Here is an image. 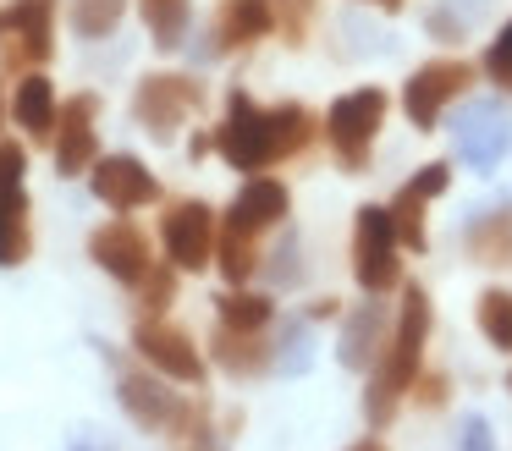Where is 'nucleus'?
<instances>
[{
  "mask_svg": "<svg viewBox=\"0 0 512 451\" xmlns=\"http://www.w3.org/2000/svg\"><path fill=\"white\" fill-rule=\"evenodd\" d=\"M270 319V303L265 297H254V292H226L221 297V325H232V330H259Z\"/></svg>",
  "mask_w": 512,
  "mask_h": 451,
  "instance_id": "nucleus-26",
  "label": "nucleus"
},
{
  "mask_svg": "<svg viewBox=\"0 0 512 451\" xmlns=\"http://www.w3.org/2000/svg\"><path fill=\"white\" fill-rule=\"evenodd\" d=\"M380 297L375 303H358L353 314H347V325H342V369H375L380 363V352H386V341H380Z\"/></svg>",
  "mask_w": 512,
  "mask_h": 451,
  "instance_id": "nucleus-16",
  "label": "nucleus"
},
{
  "mask_svg": "<svg viewBox=\"0 0 512 451\" xmlns=\"http://www.w3.org/2000/svg\"><path fill=\"white\" fill-rule=\"evenodd\" d=\"M287 6H292V11H298V17H303V11H309V0H287Z\"/></svg>",
  "mask_w": 512,
  "mask_h": 451,
  "instance_id": "nucleus-33",
  "label": "nucleus"
},
{
  "mask_svg": "<svg viewBox=\"0 0 512 451\" xmlns=\"http://www.w3.org/2000/svg\"><path fill=\"white\" fill-rule=\"evenodd\" d=\"M402 237H397V220H391V204H364L358 209V231H353V275L369 297L391 292L402 281V259H397Z\"/></svg>",
  "mask_w": 512,
  "mask_h": 451,
  "instance_id": "nucleus-2",
  "label": "nucleus"
},
{
  "mask_svg": "<svg viewBox=\"0 0 512 451\" xmlns=\"http://www.w3.org/2000/svg\"><path fill=\"white\" fill-rule=\"evenodd\" d=\"M468 83H474V66L468 61H430V66H419V72L408 77V88H402V110H408L413 127L430 132L435 121H441L446 99H457Z\"/></svg>",
  "mask_w": 512,
  "mask_h": 451,
  "instance_id": "nucleus-6",
  "label": "nucleus"
},
{
  "mask_svg": "<svg viewBox=\"0 0 512 451\" xmlns=\"http://www.w3.org/2000/svg\"><path fill=\"white\" fill-rule=\"evenodd\" d=\"M215 358H221L232 374H254V369H265V352H259L254 330H232V325H221V336H215Z\"/></svg>",
  "mask_w": 512,
  "mask_h": 451,
  "instance_id": "nucleus-21",
  "label": "nucleus"
},
{
  "mask_svg": "<svg viewBox=\"0 0 512 451\" xmlns=\"http://www.w3.org/2000/svg\"><path fill=\"white\" fill-rule=\"evenodd\" d=\"M23 171H28V154L17 143H0V209L23 198Z\"/></svg>",
  "mask_w": 512,
  "mask_h": 451,
  "instance_id": "nucleus-27",
  "label": "nucleus"
},
{
  "mask_svg": "<svg viewBox=\"0 0 512 451\" xmlns=\"http://www.w3.org/2000/svg\"><path fill=\"white\" fill-rule=\"evenodd\" d=\"M424 330H430V297H424V286H408V297H402V319H397V336L386 341V352H380V363H375V380H369V396H364V413L375 418V424H386V418L397 413L402 391L419 380Z\"/></svg>",
  "mask_w": 512,
  "mask_h": 451,
  "instance_id": "nucleus-1",
  "label": "nucleus"
},
{
  "mask_svg": "<svg viewBox=\"0 0 512 451\" xmlns=\"http://www.w3.org/2000/svg\"><path fill=\"white\" fill-rule=\"evenodd\" d=\"M94 198L111 204L116 215H127V209L155 204L160 187H155V176L144 171V160H133V154H105V160H94Z\"/></svg>",
  "mask_w": 512,
  "mask_h": 451,
  "instance_id": "nucleus-9",
  "label": "nucleus"
},
{
  "mask_svg": "<svg viewBox=\"0 0 512 451\" xmlns=\"http://www.w3.org/2000/svg\"><path fill=\"white\" fill-rule=\"evenodd\" d=\"M89 253L105 275H116V281H127V286H138L149 275V242L138 237V226H127V220H111V226L94 231Z\"/></svg>",
  "mask_w": 512,
  "mask_h": 451,
  "instance_id": "nucleus-12",
  "label": "nucleus"
},
{
  "mask_svg": "<svg viewBox=\"0 0 512 451\" xmlns=\"http://www.w3.org/2000/svg\"><path fill=\"white\" fill-rule=\"evenodd\" d=\"M133 347L144 352V363H149V369H160L166 380H182V385H199L204 380V358L193 352V341L182 336V330L144 319V325H138V336H133Z\"/></svg>",
  "mask_w": 512,
  "mask_h": 451,
  "instance_id": "nucleus-11",
  "label": "nucleus"
},
{
  "mask_svg": "<svg viewBox=\"0 0 512 451\" xmlns=\"http://www.w3.org/2000/svg\"><path fill=\"white\" fill-rule=\"evenodd\" d=\"M254 264H259V259H254V231L226 226V237H221V270H226V281H232V286H243Z\"/></svg>",
  "mask_w": 512,
  "mask_h": 451,
  "instance_id": "nucleus-25",
  "label": "nucleus"
},
{
  "mask_svg": "<svg viewBox=\"0 0 512 451\" xmlns=\"http://www.w3.org/2000/svg\"><path fill=\"white\" fill-rule=\"evenodd\" d=\"M446 182H452V171H446V165H424V171L413 176V187H419L424 198H441V193H446Z\"/></svg>",
  "mask_w": 512,
  "mask_h": 451,
  "instance_id": "nucleus-30",
  "label": "nucleus"
},
{
  "mask_svg": "<svg viewBox=\"0 0 512 451\" xmlns=\"http://www.w3.org/2000/svg\"><path fill=\"white\" fill-rule=\"evenodd\" d=\"M72 451H94V446H72Z\"/></svg>",
  "mask_w": 512,
  "mask_h": 451,
  "instance_id": "nucleus-35",
  "label": "nucleus"
},
{
  "mask_svg": "<svg viewBox=\"0 0 512 451\" xmlns=\"http://www.w3.org/2000/svg\"><path fill=\"white\" fill-rule=\"evenodd\" d=\"M116 396H122V407H127V413H133L144 429H177L182 418H188L182 396H177V391H166L160 380H149V374H122Z\"/></svg>",
  "mask_w": 512,
  "mask_h": 451,
  "instance_id": "nucleus-13",
  "label": "nucleus"
},
{
  "mask_svg": "<svg viewBox=\"0 0 512 451\" xmlns=\"http://www.w3.org/2000/svg\"><path fill=\"white\" fill-rule=\"evenodd\" d=\"M122 11H127V0H72V28L83 39H105L122 22Z\"/></svg>",
  "mask_w": 512,
  "mask_h": 451,
  "instance_id": "nucleus-24",
  "label": "nucleus"
},
{
  "mask_svg": "<svg viewBox=\"0 0 512 451\" xmlns=\"http://www.w3.org/2000/svg\"><path fill=\"white\" fill-rule=\"evenodd\" d=\"M215 149L226 154L232 171H265L270 160H281L276 110H259L248 94H232V105H226V127L215 132Z\"/></svg>",
  "mask_w": 512,
  "mask_h": 451,
  "instance_id": "nucleus-3",
  "label": "nucleus"
},
{
  "mask_svg": "<svg viewBox=\"0 0 512 451\" xmlns=\"http://www.w3.org/2000/svg\"><path fill=\"white\" fill-rule=\"evenodd\" d=\"M463 451H496V440H490V424H485V418H468V424H463Z\"/></svg>",
  "mask_w": 512,
  "mask_h": 451,
  "instance_id": "nucleus-31",
  "label": "nucleus"
},
{
  "mask_svg": "<svg viewBox=\"0 0 512 451\" xmlns=\"http://www.w3.org/2000/svg\"><path fill=\"white\" fill-rule=\"evenodd\" d=\"M347 451H386L380 440H358V446H347Z\"/></svg>",
  "mask_w": 512,
  "mask_h": 451,
  "instance_id": "nucleus-32",
  "label": "nucleus"
},
{
  "mask_svg": "<svg viewBox=\"0 0 512 451\" xmlns=\"http://www.w3.org/2000/svg\"><path fill=\"white\" fill-rule=\"evenodd\" d=\"M160 242H166V253H171L177 270H204L210 253H215V209L199 204V198L177 204L166 215V226H160Z\"/></svg>",
  "mask_w": 512,
  "mask_h": 451,
  "instance_id": "nucleus-7",
  "label": "nucleus"
},
{
  "mask_svg": "<svg viewBox=\"0 0 512 451\" xmlns=\"http://www.w3.org/2000/svg\"><path fill=\"white\" fill-rule=\"evenodd\" d=\"M452 138H457V154H463L474 171H496L512 149V121L496 99H474L468 110H457Z\"/></svg>",
  "mask_w": 512,
  "mask_h": 451,
  "instance_id": "nucleus-5",
  "label": "nucleus"
},
{
  "mask_svg": "<svg viewBox=\"0 0 512 451\" xmlns=\"http://www.w3.org/2000/svg\"><path fill=\"white\" fill-rule=\"evenodd\" d=\"M138 121H144L155 138H171V132L182 127V116L188 110H199V83H188V77H171V72H155L138 83Z\"/></svg>",
  "mask_w": 512,
  "mask_h": 451,
  "instance_id": "nucleus-8",
  "label": "nucleus"
},
{
  "mask_svg": "<svg viewBox=\"0 0 512 451\" xmlns=\"http://www.w3.org/2000/svg\"><path fill=\"white\" fill-rule=\"evenodd\" d=\"M375 6H386V11H397V6H402V0H375Z\"/></svg>",
  "mask_w": 512,
  "mask_h": 451,
  "instance_id": "nucleus-34",
  "label": "nucleus"
},
{
  "mask_svg": "<svg viewBox=\"0 0 512 451\" xmlns=\"http://www.w3.org/2000/svg\"><path fill=\"white\" fill-rule=\"evenodd\" d=\"M485 72L496 77V83H512V22L496 33V44H490V55H485Z\"/></svg>",
  "mask_w": 512,
  "mask_h": 451,
  "instance_id": "nucleus-28",
  "label": "nucleus"
},
{
  "mask_svg": "<svg viewBox=\"0 0 512 451\" xmlns=\"http://www.w3.org/2000/svg\"><path fill=\"white\" fill-rule=\"evenodd\" d=\"M94 110H100L94 94H78L72 105H61V143H56V171L61 176H78L94 165Z\"/></svg>",
  "mask_w": 512,
  "mask_h": 451,
  "instance_id": "nucleus-14",
  "label": "nucleus"
},
{
  "mask_svg": "<svg viewBox=\"0 0 512 451\" xmlns=\"http://www.w3.org/2000/svg\"><path fill=\"white\" fill-rule=\"evenodd\" d=\"M281 215H287V187H281L276 176H254V182H248L243 193L232 198V215H226V226H237V231H265V226H276Z\"/></svg>",
  "mask_w": 512,
  "mask_h": 451,
  "instance_id": "nucleus-15",
  "label": "nucleus"
},
{
  "mask_svg": "<svg viewBox=\"0 0 512 451\" xmlns=\"http://www.w3.org/2000/svg\"><path fill=\"white\" fill-rule=\"evenodd\" d=\"M391 220H397V237H402V248H413V253H424V193L419 187H402L397 198H391Z\"/></svg>",
  "mask_w": 512,
  "mask_h": 451,
  "instance_id": "nucleus-22",
  "label": "nucleus"
},
{
  "mask_svg": "<svg viewBox=\"0 0 512 451\" xmlns=\"http://www.w3.org/2000/svg\"><path fill=\"white\" fill-rule=\"evenodd\" d=\"M12 116H17V127H28L34 138H45V132L56 127V88H50V77L28 72L23 83H17V94H12Z\"/></svg>",
  "mask_w": 512,
  "mask_h": 451,
  "instance_id": "nucleus-17",
  "label": "nucleus"
},
{
  "mask_svg": "<svg viewBox=\"0 0 512 451\" xmlns=\"http://www.w3.org/2000/svg\"><path fill=\"white\" fill-rule=\"evenodd\" d=\"M468 253H474L479 264H512V209H490V215H479L474 226L463 231Z\"/></svg>",
  "mask_w": 512,
  "mask_h": 451,
  "instance_id": "nucleus-18",
  "label": "nucleus"
},
{
  "mask_svg": "<svg viewBox=\"0 0 512 451\" xmlns=\"http://www.w3.org/2000/svg\"><path fill=\"white\" fill-rule=\"evenodd\" d=\"M144 6V22L155 33L160 50H177L188 39V22H193V0H138Z\"/></svg>",
  "mask_w": 512,
  "mask_h": 451,
  "instance_id": "nucleus-20",
  "label": "nucleus"
},
{
  "mask_svg": "<svg viewBox=\"0 0 512 451\" xmlns=\"http://www.w3.org/2000/svg\"><path fill=\"white\" fill-rule=\"evenodd\" d=\"M270 22H276L270 0H226L221 6V44H254L270 33Z\"/></svg>",
  "mask_w": 512,
  "mask_h": 451,
  "instance_id": "nucleus-19",
  "label": "nucleus"
},
{
  "mask_svg": "<svg viewBox=\"0 0 512 451\" xmlns=\"http://www.w3.org/2000/svg\"><path fill=\"white\" fill-rule=\"evenodd\" d=\"M138 286H144V303H149V308H166V303H171V292H177V281H171V270H149Z\"/></svg>",
  "mask_w": 512,
  "mask_h": 451,
  "instance_id": "nucleus-29",
  "label": "nucleus"
},
{
  "mask_svg": "<svg viewBox=\"0 0 512 451\" xmlns=\"http://www.w3.org/2000/svg\"><path fill=\"white\" fill-rule=\"evenodd\" d=\"M50 22H56V0H12L0 11V44L12 61H45L50 44Z\"/></svg>",
  "mask_w": 512,
  "mask_h": 451,
  "instance_id": "nucleus-10",
  "label": "nucleus"
},
{
  "mask_svg": "<svg viewBox=\"0 0 512 451\" xmlns=\"http://www.w3.org/2000/svg\"><path fill=\"white\" fill-rule=\"evenodd\" d=\"M380 127H386V94L380 88H353L331 105V143L353 171L369 160V143L380 138Z\"/></svg>",
  "mask_w": 512,
  "mask_h": 451,
  "instance_id": "nucleus-4",
  "label": "nucleus"
},
{
  "mask_svg": "<svg viewBox=\"0 0 512 451\" xmlns=\"http://www.w3.org/2000/svg\"><path fill=\"white\" fill-rule=\"evenodd\" d=\"M479 330H485V341H490V347L512 352V292L490 286V292L479 297Z\"/></svg>",
  "mask_w": 512,
  "mask_h": 451,
  "instance_id": "nucleus-23",
  "label": "nucleus"
},
{
  "mask_svg": "<svg viewBox=\"0 0 512 451\" xmlns=\"http://www.w3.org/2000/svg\"><path fill=\"white\" fill-rule=\"evenodd\" d=\"M507 385H512V380H507Z\"/></svg>",
  "mask_w": 512,
  "mask_h": 451,
  "instance_id": "nucleus-36",
  "label": "nucleus"
}]
</instances>
